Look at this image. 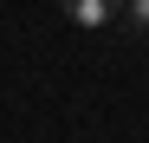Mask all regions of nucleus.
<instances>
[{
	"label": "nucleus",
	"mask_w": 149,
	"mask_h": 143,
	"mask_svg": "<svg viewBox=\"0 0 149 143\" xmlns=\"http://www.w3.org/2000/svg\"><path fill=\"white\" fill-rule=\"evenodd\" d=\"M58 7H65V20H78V26H110V20L123 13V0H58Z\"/></svg>",
	"instance_id": "obj_1"
},
{
	"label": "nucleus",
	"mask_w": 149,
	"mask_h": 143,
	"mask_svg": "<svg viewBox=\"0 0 149 143\" xmlns=\"http://www.w3.org/2000/svg\"><path fill=\"white\" fill-rule=\"evenodd\" d=\"M123 13H130V26L149 33V0H123Z\"/></svg>",
	"instance_id": "obj_2"
}]
</instances>
